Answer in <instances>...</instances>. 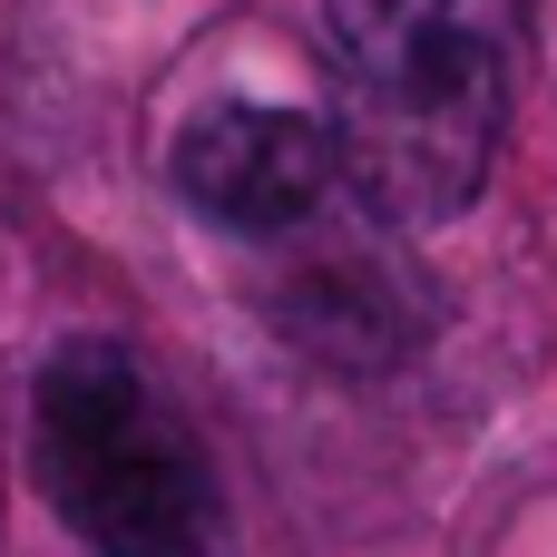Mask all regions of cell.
I'll return each mask as SVG.
<instances>
[{
    "label": "cell",
    "instance_id": "cell-1",
    "mask_svg": "<svg viewBox=\"0 0 557 557\" xmlns=\"http://www.w3.org/2000/svg\"><path fill=\"white\" fill-rule=\"evenodd\" d=\"M343 186L382 225H450L509 127V0H323Z\"/></svg>",
    "mask_w": 557,
    "mask_h": 557
},
{
    "label": "cell",
    "instance_id": "cell-2",
    "mask_svg": "<svg viewBox=\"0 0 557 557\" xmlns=\"http://www.w3.org/2000/svg\"><path fill=\"white\" fill-rule=\"evenodd\" d=\"M29 480L88 557H235L215 450L117 333L49 343L29 382Z\"/></svg>",
    "mask_w": 557,
    "mask_h": 557
},
{
    "label": "cell",
    "instance_id": "cell-3",
    "mask_svg": "<svg viewBox=\"0 0 557 557\" xmlns=\"http://www.w3.org/2000/svg\"><path fill=\"white\" fill-rule=\"evenodd\" d=\"M166 176H176V196H186L215 235L284 245V235H304V225L333 206L343 147H333V117H313V108L215 98V108H196V117L176 127Z\"/></svg>",
    "mask_w": 557,
    "mask_h": 557
},
{
    "label": "cell",
    "instance_id": "cell-4",
    "mask_svg": "<svg viewBox=\"0 0 557 557\" xmlns=\"http://www.w3.org/2000/svg\"><path fill=\"white\" fill-rule=\"evenodd\" d=\"M264 313L274 333L323 362V372H392L431 343V284L372 245V235H343V245H304L274 284H264Z\"/></svg>",
    "mask_w": 557,
    "mask_h": 557
}]
</instances>
